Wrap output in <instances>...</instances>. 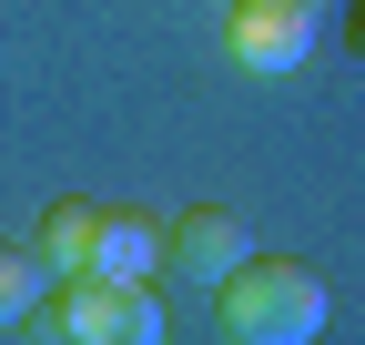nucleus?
Wrapping results in <instances>:
<instances>
[{"label": "nucleus", "mask_w": 365, "mask_h": 345, "mask_svg": "<svg viewBox=\"0 0 365 345\" xmlns=\"http://www.w3.org/2000/svg\"><path fill=\"white\" fill-rule=\"evenodd\" d=\"M244 254H254V244H244V224H234V203H193V213L163 234V264H182L193 284H223Z\"/></svg>", "instance_id": "obj_4"}, {"label": "nucleus", "mask_w": 365, "mask_h": 345, "mask_svg": "<svg viewBox=\"0 0 365 345\" xmlns=\"http://www.w3.org/2000/svg\"><path fill=\"white\" fill-rule=\"evenodd\" d=\"M91 224H102V203H81V193H61L51 213H41V244H31V254H41L51 284H61V274H91Z\"/></svg>", "instance_id": "obj_6"}, {"label": "nucleus", "mask_w": 365, "mask_h": 345, "mask_svg": "<svg viewBox=\"0 0 365 345\" xmlns=\"http://www.w3.org/2000/svg\"><path fill=\"white\" fill-rule=\"evenodd\" d=\"M325 315H335L325 274L284 264V254H244V264L213 284V325L244 335V345H304V335H325Z\"/></svg>", "instance_id": "obj_1"}, {"label": "nucleus", "mask_w": 365, "mask_h": 345, "mask_svg": "<svg viewBox=\"0 0 365 345\" xmlns=\"http://www.w3.org/2000/svg\"><path fill=\"white\" fill-rule=\"evenodd\" d=\"M91 274L153 284V274H163V224H153V213H112V203H102V224H91Z\"/></svg>", "instance_id": "obj_5"}, {"label": "nucleus", "mask_w": 365, "mask_h": 345, "mask_svg": "<svg viewBox=\"0 0 365 345\" xmlns=\"http://www.w3.org/2000/svg\"><path fill=\"white\" fill-rule=\"evenodd\" d=\"M244 71H304L314 51V0H234V21H223Z\"/></svg>", "instance_id": "obj_3"}, {"label": "nucleus", "mask_w": 365, "mask_h": 345, "mask_svg": "<svg viewBox=\"0 0 365 345\" xmlns=\"http://www.w3.org/2000/svg\"><path fill=\"white\" fill-rule=\"evenodd\" d=\"M41 284H51L41 254H31V244H0V325H31V315H41Z\"/></svg>", "instance_id": "obj_7"}, {"label": "nucleus", "mask_w": 365, "mask_h": 345, "mask_svg": "<svg viewBox=\"0 0 365 345\" xmlns=\"http://www.w3.org/2000/svg\"><path fill=\"white\" fill-rule=\"evenodd\" d=\"M41 325L71 345H153L163 335V294L153 284H112V274H61V305H41Z\"/></svg>", "instance_id": "obj_2"}]
</instances>
